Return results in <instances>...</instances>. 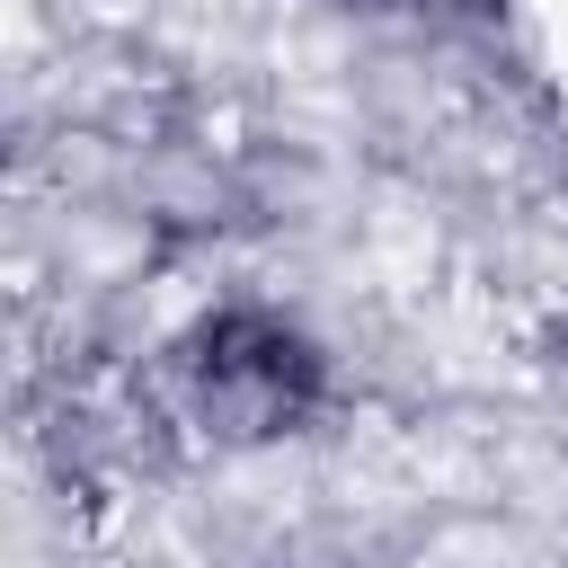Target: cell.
<instances>
[{"label": "cell", "instance_id": "cell-1", "mask_svg": "<svg viewBox=\"0 0 568 568\" xmlns=\"http://www.w3.org/2000/svg\"><path fill=\"white\" fill-rule=\"evenodd\" d=\"M195 382H204V399H213L222 417H240V426H284V417L320 390V355H311L293 328L231 311V320H213V328L195 337Z\"/></svg>", "mask_w": 568, "mask_h": 568}]
</instances>
